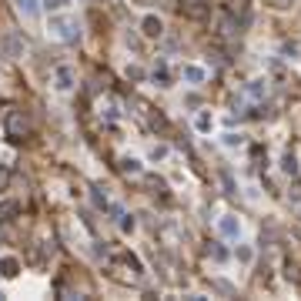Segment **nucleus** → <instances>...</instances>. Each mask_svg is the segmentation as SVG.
I'll return each instance as SVG.
<instances>
[{"label": "nucleus", "instance_id": "18", "mask_svg": "<svg viewBox=\"0 0 301 301\" xmlns=\"http://www.w3.org/2000/svg\"><path fill=\"white\" fill-rule=\"evenodd\" d=\"M121 261L127 264V268H131V275H144V264H141V258H137V254H121Z\"/></svg>", "mask_w": 301, "mask_h": 301}, {"label": "nucleus", "instance_id": "24", "mask_svg": "<svg viewBox=\"0 0 301 301\" xmlns=\"http://www.w3.org/2000/svg\"><path fill=\"white\" fill-rule=\"evenodd\" d=\"M14 214H17V201H4L0 204V221H10Z\"/></svg>", "mask_w": 301, "mask_h": 301}, {"label": "nucleus", "instance_id": "25", "mask_svg": "<svg viewBox=\"0 0 301 301\" xmlns=\"http://www.w3.org/2000/svg\"><path fill=\"white\" fill-rule=\"evenodd\" d=\"M298 0H268V7H275V10H288V7H294Z\"/></svg>", "mask_w": 301, "mask_h": 301}, {"label": "nucleus", "instance_id": "11", "mask_svg": "<svg viewBox=\"0 0 301 301\" xmlns=\"http://www.w3.org/2000/svg\"><path fill=\"white\" fill-rule=\"evenodd\" d=\"M245 94L251 97V101H264V97H268V80H264V77H254V80H248Z\"/></svg>", "mask_w": 301, "mask_h": 301}, {"label": "nucleus", "instance_id": "4", "mask_svg": "<svg viewBox=\"0 0 301 301\" xmlns=\"http://www.w3.org/2000/svg\"><path fill=\"white\" fill-rule=\"evenodd\" d=\"M181 80L191 84V87H201V84H207V67H201V64H184L181 67Z\"/></svg>", "mask_w": 301, "mask_h": 301}, {"label": "nucleus", "instance_id": "8", "mask_svg": "<svg viewBox=\"0 0 301 301\" xmlns=\"http://www.w3.org/2000/svg\"><path fill=\"white\" fill-rule=\"evenodd\" d=\"M14 7H17V14L24 17V20H34V17L44 10V0H14Z\"/></svg>", "mask_w": 301, "mask_h": 301}, {"label": "nucleus", "instance_id": "28", "mask_svg": "<svg viewBox=\"0 0 301 301\" xmlns=\"http://www.w3.org/2000/svg\"><path fill=\"white\" fill-rule=\"evenodd\" d=\"M281 54H291V57H294V54H298V44H285V47H281Z\"/></svg>", "mask_w": 301, "mask_h": 301}, {"label": "nucleus", "instance_id": "10", "mask_svg": "<svg viewBox=\"0 0 301 301\" xmlns=\"http://www.w3.org/2000/svg\"><path fill=\"white\" fill-rule=\"evenodd\" d=\"M214 127H218V121H214L211 111H198L194 114V131H198V134H211Z\"/></svg>", "mask_w": 301, "mask_h": 301}, {"label": "nucleus", "instance_id": "22", "mask_svg": "<svg viewBox=\"0 0 301 301\" xmlns=\"http://www.w3.org/2000/svg\"><path fill=\"white\" fill-rule=\"evenodd\" d=\"M171 158V147H167V144H154V147H150V161H167Z\"/></svg>", "mask_w": 301, "mask_h": 301}, {"label": "nucleus", "instance_id": "15", "mask_svg": "<svg viewBox=\"0 0 301 301\" xmlns=\"http://www.w3.org/2000/svg\"><path fill=\"white\" fill-rule=\"evenodd\" d=\"M150 77L158 80L161 87H167V84H171V74H167V64H164V61H158V64H154V71H150Z\"/></svg>", "mask_w": 301, "mask_h": 301}, {"label": "nucleus", "instance_id": "7", "mask_svg": "<svg viewBox=\"0 0 301 301\" xmlns=\"http://www.w3.org/2000/svg\"><path fill=\"white\" fill-rule=\"evenodd\" d=\"M184 17H188V20H207V17H211V4L191 0V4H184Z\"/></svg>", "mask_w": 301, "mask_h": 301}, {"label": "nucleus", "instance_id": "1", "mask_svg": "<svg viewBox=\"0 0 301 301\" xmlns=\"http://www.w3.org/2000/svg\"><path fill=\"white\" fill-rule=\"evenodd\" d=\"M47 37L50 40H57V44H74V40L80 37V24L74 20L67 10L64 14H50V20H47Z\"/></svg>", "mask_w": 301, "mask_h": 301}, {"label": "nucleus", "instance_id": "30", "mask_svg": "<svg viewBox=\"0 0 301 301\" xmlns=\"http://www.w3.org/2000/svg\"><path fill=\"white\" fill-rule=\"evenodd\" d=\"M0 298H7V294H4V291H0Z\"/></svg>", "mask_w": 301, "mask_h": 301}, {"label": "nucleus", "instance_id": "29", "mask_svg": "<svg viewBox=\"0 0 301 301\" xmlns=\"http://www.w3.org/2000/svg\"><path fill=\"white\" fill-rule=\"evenodd\" d=\"M4 184H7V171H4V167H0V188H4Z\"/></svg>", "mask_w": 301, "mask_h": 301}, {"label": "nucleus", "instance_id": "2", "mask_svg": "<svg viewBox=\"0 0 301 301\" xmlns=\"http://www.w3.org/2000/svg\"><path fill=\"white\" fill-rule=\"evenodd\" d=\"M50 84H54L57 94H71L77 87V71H74L71 64H57L54 71H50Z\"/></svg>", "mask_w": 301, "mask_h": 301}, {"label": "nucleus", "instance_id": "5", "mask_svg": "<svg viewBox=\"0 0 301 301\" xmlns=\"http://www.w3.org/2000/svg\"><path fill=\"white\" fill-rule=\"evenodd\" d=\"M141 34H144L147 40L164 37V20H161L158 14H144V17H141Z\"/></svg>", "mask_w": 301, "mask_h": 301}, {"label": "nucleus", "instance_id": "9", "mask_svg": "<svg viewBox=\"0 0 301 301\" xmlns=\"http://www.w3.org/2000/svg\"><path fill=\"white\" fill-rule=\"evenodd\" d=\"M4 50H7V57L20 61V57H24V40L17 37L14 31H7V34H4Z\"/></svg>", "mask_w": 301, "mask_h": 301}, {"label": "nucleus", "instance_id": "17", "mask_svg": "<svg viewBox=\"0 0 301 301\" xmlns=\"http://www.w3.org/2000/svg\"><path fill=\"white\" fill-rule=\"evenodd\" d=\"M91 201H94L97 211H107V207H111V198H107L101 188H91Z\"/></svg>", "mask_w": 301, "mask_h": 301}, {"label": "nucleus", "instance_id": "23", "mask_svg": "<svg viewBox=\"0 0 301 301\" xmlns=\"http://www.w3.org/2000/svg\"><path fill=\"white\" fill-rule=\"evenodd\" d=\"M281 171H285V174H298V158H294V154H285V158H281Z\"/></svg>", "mask_w": 301, "mask_h": 301}, {"label": "nucleus", "instance_id": "6", "mask_svg": "<svg viewBox=\"0 0 301 301\" xmlns=\"http://www.w3.org/2000/svg\"><path fill=\"white\" fill-rule=\"evenodd\" d=\"M27 131H31V124H27L24 111H10V114H7V134H10V137H24Z\"/></svg>", "mask_w": 301, "mask_h": 301}, {"label": "nucleus", "instance_id": "26", "mask_svg": "<svg viewBox=\"0 0 301 301\" xmlns=\"http://www.w3.org/2000/svg\"><path fill=\"white\" fill-rule=\"evenodd\" d=\"M127 77H131V80H141V77H144V71L137 67V64H127Z\"/></svg>", "mask_w": 301, "mask_h": 301}, {"label": "nucleus", "instance_id": "13", "mask_svg": "<svg viewBox=\"0 0 301 301\" xmlns=\"http://www.w3.org/2000/svg\"><path fill=\"white\" fill-rule=\"evenodd\" d=\"M121 171L124 174H131V177H137V174H144V164H141V158H121Z\"/></svg>", "mask_w": 301, "mask_h": 301}, {"label": "nucleus", "instance_id": "14", "mask_svg": "<svg viewBox=\"0 0 301 301\" xmlns=\"http://www.w3.org/2000/svg\"><path fill=\"white\" fill-rule=\"evenodd\" d=\"M0 275H4V278H17V275H20V261L10 258V254H7V258H0Z\"/></svg>", "mask_w": 301, "mask_h": 301}, {"label": "nucleus", "instance_id": "19", "mask_svg": "<svg viewBox=\"0 0 301 301\" xmlns=\"http://www.w3.org/2000/svg\"><path fill=\"white\" fill-rule=\"evenodd\" d=\"M117 228H121V234H134V228H137L134 214H121V218H117Z\"/></svg>", "mask_w": 301, "mask_h": 301}, {"label": "nucleus", "instance_id": "21", "mask_svg": "<svg viewBox=\"0 0 301 301\" xmlns=\"http://www.w3.org/2000/svg\"><path fill=\"white\" fill-rule=\"evenodd\" d=\"M234 258H238L241 264H251V261H254V248H251V245H238V251H234Z\"/></svg>", "mask_w": 301, "mask_h": 301}, {"label": "nucleus", "instance_id": "12", "mask_svg": "<svg viewBox=\"0 0 301 301\" xmlns=\"http://www.w3.org/2000/svg\"><path fill=\"white\" fill-rule=\"evenodd\" d=\"M97 114H101V117L107 121V124H114V121L121 117V111H117V101H111V97H107V101H101V104H97Z\"/></svg>", "mask_w": 301, "mask_h": 301}, {"label": "nucleus", "instance_id": "20", "mask_svg": "<svg viewBox=\"0 0 301 301\" xmlns=\"http://www.w3.org/2000/svg\"><path fill=\"white\" fill-rule=\"evenodd\" d=\"M221 144H224V147H245V134L228 131V134H221Z\"/></svg>", "mask_w": 301, "mask_h": 301}, {"label": "nucleus", "instance_id": "3", "mask_svg": "<svg viewBox=\"0 0 301 301\" xmlns=\"http://www.w3.org/2000/svg\"><path fill=\"white\" fill-rule=\"evenodd\" d=\"M218 234H221L224 241H238L241 238V218H234V214H221V218H218Z\"/></svg>", "mask_w": 301, "mask_h": 301}, {"label": "nucleus", "instance_id": "16", "mask_svg": "<svg viewBox=\"0 0 301 301\" xmlns=\"http://www.w3.org/2000/svg\"><path fill=\"white\" fill-rule=\"evenodd\" d=\"M74 0H44V10L47 14H64V10H71Z\"/></svg>", "mask_w": 301, "mask_h": 301}, {"label": "nucleus", "instance_id": "27", "mask_svg": "<svg viewBox=\"0 0 301 301\" xmlns=\"http://www.w3.org/2000/svg\"><path fill=\"white\" fill-rule=\"evenodd\" d=\"M211 258H214V261H224V258H228V251H224V248H211Z\"/></svg>", "mask_w": 301, "mask_h": 301}]
</instances>
